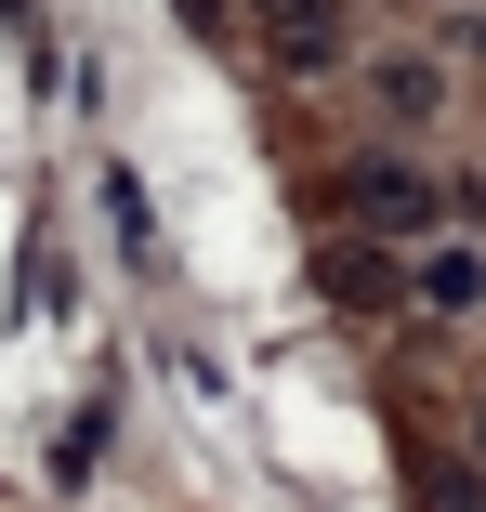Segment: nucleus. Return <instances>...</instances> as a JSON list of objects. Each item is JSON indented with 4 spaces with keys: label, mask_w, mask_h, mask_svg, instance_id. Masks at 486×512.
I'll return each instance as SVG.
<instances>
[{
    "label": "nucleus",
    "mask_w": 486,
    "mask_h": 512,
    "mask_svg": "<svg viewBox=\"0 0 486 512\" xmlns=\"http://www.w3.org/2000/svg\"><path fill=\"white\" fill-rule=\"evenodd\" d=\"M250 40H263V66H289V79H329V66L355 53V0H250Z\"/></svg>",
    "instance_id": "nucleus-1"
},
{
    "label": "nucleus",
    "mask_w": 486,
    "mask_h": 512,
    "mask_svg": "<svg viewBox=\"0 0 486 512\" xmlns=\"http://www.w3.org/2000/svg\"><path fill=\"white\" fill-rule=\"evenodd\" d=\"M342 211H355L368 237H421V224H434V171H421V158H355V171H342Z\"/></svg>",
    "instance_id": "nucleus-2"
},
{
    "label": "nucleus",
    "mask_w": 486,
    "mask_h": 512,
    "mask_svg": "<svg viewBox=\"0 0 486 512\" xmlns=\"http://www.w3.org/2000/svg\"><path fill=\"white\" fill-rule=\"evenodd\" d=\"M368 106H381V132H434L447 119V53H368Z\"/></svg>",
    "instance_id": "nucleus-3"
},
{
    "label": "nucleus",
    "mask_w": 486,
    "mask_h": 512,
    "mask_svg": "<svg viewBox=\"0 0 486 512\" xmlns=\"http://www.w3.org/2000/svg\"><path fill=\"white\" fill-rule=\"evenodd\" d=\"M408 302H421V316H486V250H460V237H421V263H408Z\"/></svg>",
    "instance_id": "nucleus-4"
},
{
    "label": "nucleus",
    "mask_w": 486,
    "mask_h": 512,
    "mask_svg": "<svg viewBox=\"0 0 486 512\" xmlns=\"http://www.w3.org/2000/svg\"><path fill=\"white\" fill-rule=\"evenodd\" d=\"M329 289L355 302V316H395V302H408V263L395 250H329Z\"/></svg>",
    "instance_id": "nucleus-5"
},
{
    "label": "nucleus",
    "mask_w": 486,
    "mask_h": 512,
    "mask_svg": "<svg viewBox=\"0 0 486 512\" xmlns=\"http://www.w3.org/2000/svg\"><path fill=\"white\" fill-rule=\"evenodd\" d=\"M421 512H486V486H473V473H434V499H421Z\"/></svg>",
    "instance_id": "nucleus-6"
},
{
    "label": "nucleus",
    "mask_w": 486,
    "mask_h": 512,
    "mask_svg": "<svg viewBox=\"0 0 486 512\" xmlns=\"http://www.w3.org/2000/svg\"><path fill=\"white\" fill-rule=\"evenodd\" d=\"M447 40H460V53H486V14H460V27H447Z\"/></svg>",
    "instance_id": "nucleus-7"
},
{
    "label": "nucleus",
    "mask_w": 486,
    "mask_h": 512,
    "mask_svg": "<svg viewBox=\"0 0 486 512\" xmlns=\"http://www.w3.org/2000/svg\"><path fill=\"white\" fill-rule=\"evenodd\" d=\"M473 460H486V394H473Z\"/></svg>",
    "instance_id": "nucleus-8"
}]
</instances>
